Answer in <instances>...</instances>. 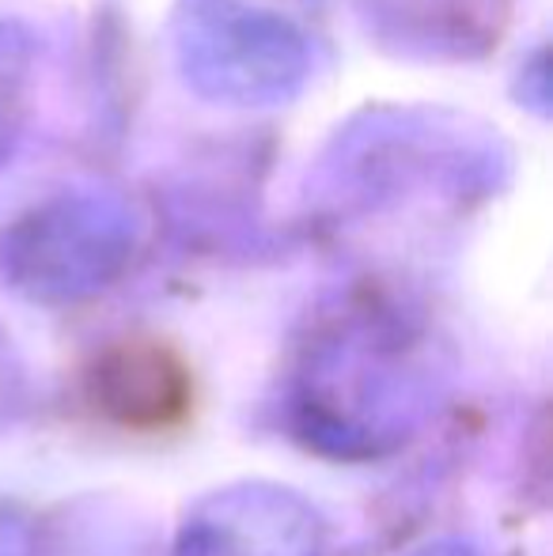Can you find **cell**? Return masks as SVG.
Returning <instances> with one entry per match:
<instances>
[{
    "mask_svg": "<svg viewBox=\"0 0 553 556\" xmlns=\"http://www.w3.org/2000/svg\"><path fill=\"white\" fill-rule=\"evenodd\" d=\"M440 397L414 344L384 330H345L311 344L285 390V417L307 451L376 462L420 435Z\"/></svg>",
    "mask_w": 553,
    "mask_h": 556,
    "instance_id": "cell-1",
    "label": "cell"
},
{
    "mask_svg": "<svg viewBox=\"0 0 553 556\" xmlns=\"http://www.w3.org/2000/svg\"><path fill=\"white\" fill-rule=\"evenodd\" d=\"M171 556H330V534L296 489L236 481L186 511Z\"/></svg>",
    "mask_w": 553,
    "mask_h": 556,
    "instance_id": "cell-2",
    "label": "cell"
},
{
    "mask_svg": "<svg viewBox=\"0 0 553 556\" xmlns=\"http://www.w3.org/2000/svg\"><path fill=\"white\" fill-rule=\"evenodd\" d=\"M27 379H23V367L12 359V349L0 341V428H12L15 420L27 413Z\"/></svg>",
    "mask_w": 553,
    "mask_h": 556,
    "instance_id": "cell-3",
    "label": "cell"
},
{
    "mask_svg": "<svg viewBox=\"0 0 553 556\" xmlns=\"http://www.w3.org/2000/svg\"><path fill=\"white\" fill-rule=\"evenodd\" d=\"M0 556H38L35 527L12 507H0Z\"/></svg>",
    "mask_w": 553,
    "mask_h": 556,
    "instance_id": "cell-4",
    "label": "cell"
},
{
    "mask_svg": "<svg viewBox=\"0 0 553 556\" xmlns=\"http://www.w3.org/2000/svg\"><path fill=\"white\" fill-rule=\"evenodd\" d=\"M406 556H481V553L466 542H455V538H440V542L417 545V549H410Z\"/></svg>",
    "mask_w": 553,
    "mask_h": 556,
    "instance_id": "cell-5",
    "label": "cell"
}]
</instances>
